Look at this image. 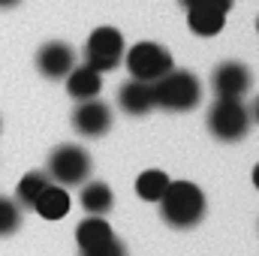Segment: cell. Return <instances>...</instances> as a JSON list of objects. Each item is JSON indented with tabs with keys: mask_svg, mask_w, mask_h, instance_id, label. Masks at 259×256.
I'll list each match as a JSON object with an SVG mask.
<instances>
[{
	"mask_svg": "<svg viewBox=\"0 0 259 256\" xmlns=\"http://www.w3.org/2000/svg\"><path fill=\"white\" fill-rule=\"evenodd\" d=\"M154 84V103L166 112H190L202 100V84L190 69H169Z\"/></svg>",
	"mask_w": 259,
	"mask_h": 256,
	"instance_id": "cell-2",
	"label": "cell"
},
{
	"mask_svg": "<svg viewBox=\"0 0 259 256\" xmlns=\"http://www.w3.org/2000/svg\"><path fill=\"white\" fill-rule=\"evenodd\" d=\"M106 238H112V226L106 223V217L91 214V217H84V220L75 226V241H78L81 250H91V247H97V244L106 241Z\"/></svg>",
	"mask_w": 259,
	"mask_h": 256,
	"instance_id": "cell-15",
	"label": "cell"
},
{
	"mask_svg": "<svg viewBox=\"0 0 259 256\" xmlns=\"http://www.w3.org/2000/svg\"><path fill=\"white\" fill-rule=\"evenodd\" d=\"M18 226H21V208H18V202L0 196V238L12 235Z\"/></svg>",
	"mask_w": 259,
	"mask_h": 256,
	"instance_id": "cell-18",
	"label": "cell"
},
{
	"mask_svg": "<svg viewBox=\"0 0 259 256\" xmlns=\"http://www.w3.org/2000/svg\"><path fill=\"white\" fill-rule=\"evenodd\" d=\"M124 36L121 30L115 27H97L91 36H88V46H84V64H91L97 72H112L115 66L124 61Z\"/></svg>",
	"mask_w": 259,
	"mask_h": 256,
	"instance_id": "cell-6",
	"label": "cell"
},
{
	"mask_svg": "<svg viewBox=\"0 0 259 256\" xmlns=\"http://www.w3.org/2000/svg\"><path fill=\"white\" fill-rule=\"evenodd\" d=\"M72 127L78 136H88V139H100L106 136L112 127V109L103 103V100H81L72 112Z\"/></svg>",
	"mask_w": 259,
	"mask_h": 256,
	"instance_id": "cell-7",
	"label": "cell"
},
{
	"mask_svg": "<svg viewBox=\"0 0 259 256\" xmlns=\"http://www.w3.org/2000/svg\"><path fill=\"white\" fill-rule=\"evenodd\" d=\"M49 184H52V178H49L46 172H27V175L18 181V187H15V196L21 199V205L33 208V202L39 199V193L46 190Z\"/></svg>",
	"mask_w": 259,
	"mask_h": 256,
	"instance_id": "cell-17",
	"label": "cell"
},
{
	"mask_svg": "<svg viewBox=\"0 0 259 256\" xmlns=\"http://www.w3.org/2000/svg\"><path fill=\"white\" fill-rule=\"evenodd\" d=\"M84 256H127V247H124V241L121 238H106V241H100L97 247H91V250H84Z\"/></svg>",
	"mask_w": 259,
	"mask_h": 256,
	"instance_id": "cell-19",
	"label": "cell"
},
{
	"mask_svg": "<svg viewBox=\"0 0 259 256\" xmlns=\"http://www.w3.org/2000/svg\"><path fill=\"white\" fill-rule=\"evenodd\" d=\"M124 61H127L130 75L142 78V81H157L160 75H166L172 69V55L160 42H136V46H130V52H124Z\"/></svg>",
	"mask_w": 259,
	"mask_h": 256,
	"instance_id": "cell-5",
	"label": "cell"
},
{
	"mask_svg": "<svg viewBox=\"0 0 259 256\" xmlns=\"http://www.w3.org/2000/svg\"><path fill=\"white\" fill-rule=\"evenodd\" d=\"M112 205H115V196H112V187L106 181H88L81 187V208L88 214L103 217V214L112 211Z\"/></svg>",
	"mask_w": 259,
	"mask_h": 256,
	"instance_id": "cell-14",
	"label": "cell"
},
{
	"mask_svg": "<svg viewBox=\"0 0 259 256\" xmlns=\"http://www.w3.org/2000/svg\"><path fill=\"white\" fill-rule=\"evenodd\" d=\"M103 88V72H97L91 64H81V66H72L66 72V91L72 100H94Z\"/></svg>",
	"mask_w": 259,
	"mask_h": 256,
	"instance_id": "cell-11",
	"label": "cell"
},
{
	"mask_svg": "<svg viewBox=\"0 0 259 256\" xmlns=\"http://www.w3.org/2000/svg\"><path fill=\"white\" fill-rule=\"evenodd\" d=\"M250 121L259 124V97H256V103H253V109H250Z\"/></svg>",
	"mask_w": 259,
	"mask_h": 256,
	"instance_id": "cell-21",
	"label": "cell"
},
{
	"mask_svg": "<svg viewBox=\"0 0 259 256\" xmlns=\"http://www.w3.org/2000/svg\"><path fill=\"white\" fill-rule=\"evenodd\" d=\"M253 187H256V190H259V163H256V166H253Z\"/></svg>",
	"mask_w": 259,
	"mask_h": 256,
	"instance_id": "cell-23",
	"label": "cell"
},
{
	"mask_svg": "<svg viewBox=\"0 0 259 256\" xmlns=\"http://www.w3.org/2000/svg\"><path fill=\"white\" fill-rule=\"evenodd\" d=\"M118 103L127 115H148L157 103H154V84L142 81V78H130L118 91Z\"/></svg>",
	"mask_w": 259,
	"mask_h": 256,
	"instance_id": "cell-10",
	"label": "cell"
},
{
	"mask_svg": "<svg viewBox=\"0 0 259 256\" xmlns=\"http://www.w3.org/2000/svg\"><path fill=\"white\" fill-rule=\"evenodd\" d=\"M256 30H259V18H256Z\"/></svg>",
	"mask_w": 259,
	"mask_h": 256,
	"instance_id": "cell-24",
	"label": "cell"
},
{
	"mask_svg": "<svg viewBox=\"0 0 259 256\" xmlns=\"http://www.w3.org/2000/svg\"><path fill=\"white\" fill-rule=\"evenodd\" d=\"M208 130L220 142H241L250 133V109L241 100L217 97V103L208 109Z\"/></svg>",
	"mask_w": 259,
	"mask_h": 256,
	"instance_id": "cell-3",
	"label": "cell"
},
{
	"mask_svg": "<svg viewBox=\"0 0 259 256\" xmlns=\"http://www.w3.org/2000/svg\"><path fill=\"white\" fill-rule=\"evenodd\" d=\"M178 3H181L184 9H190V6H214V9H220V12H229L235 0H178Z\"/></svg>",
	"mask_w": 259,
	"mask_h": 256,
	"instance_id": "cell-20",
	"label": "cell"
},
{
	"mask_svg": "<svg viewBox=\"0 0 259 256\" xmlns=\"http://www.w3.org/2000/svg\"><path fill=\"white\" fill-rule=\"evenodd\" d=\"M33 211L39 214V217H46V220H61L69 214V193L61 187V184H49L46 190L39 193V199L33 202Z\"/></svg>",
	"mask_w": 259,
	"mask_h": 256,
	"instance_id": "cell-12",
	"label": "cell"
},
{
	"mask_svg": "<svg viewBox=\"0 0 259 256\" xmlns=\"http://www.w3.org/2000/svg\"><path fill=\"white\" fill-rule=\"evenodd\" d=\"M223 21H226V12L214 9V6H190L187 9V24L190 30L199 36H214L223 30Z\"/></svg>",
	"mask_w": 259,
	"mask_h": 256,
	"instance_id": "cell-13",
	"label": "cell"
},
{
	"mask_svg": "<svg viewBox=\"0 0 259 256\" xmlns=\"http://www.w3.org/2000/svg\"><path fill=\"white\" fill-rule=\"evenodd\" d=\"M21 0H0V9H12V6H18Z\"/></svg>",
	"mask_w": 259,
	"mask_h": 256,
	"instance_id": "cell-22",
	"label": "cell"
},
{
	"mask_svg": "<svg viewBox=\"0 0 259 256\" xmlns=\"http://www.w3.org/2000/svg\"><path fill=\"white\" fill-rule=\"evenodd\" d=\"M160 214L175 229H190L205 217V193L193 181H169L160 196Z\"/></svg>",
	"mask_w": 259,
	"mask_h": 256,
	"instance_id": "cell-1",
	"label": "cell"
},
{
	"mask_svg": "<svg viewBox=\"0 0 259 256\" xmlns=\"http://www.w3.org/2000/svg\"><path fill=\"white\" fill-rule=\"evenodd\" d=\"M169 187V175L160 172V169H145L139 178H136V193L145 199V202H160V196Z\"/></svg>",
	"mask_w": 259,
	"mask_h": 256,
	"instance_id": "cell-16",
	"label": "cell"
},
{
	"mask_svg": "<svg viewBox=\"0 0 259 256\" xmlns=\"http://www.w3.org/2000/svg\"><path fill=\"white\" fill-rule=\"evenodd\" d=\"M211 81H214L217 97L241 100V97L250 91V84H253V72H250L244 64H238V61H226V64H220L217 69H214Z\"/></svg>",
	"mask_w": 259,
	"mask_h": 256,
	"instance_id": "cell-8",
	"label": "cell"
},
{
	"mask_svg": "<svg viewBox=\"0 0 259 256\" xmlns=\"http://www.w3.org/2000/svg\"><path fill=\"white\" fill-rule=\"evenodd\" d=\"M75 66V52L72 46H66L61 39L55 42H46L39 52H36V69L46 75V78H66V72Z\"/></svg>",
	"mask_w": 259,
	"mask_h": 256,
	"instance_id": "cell-9",
	"label": "cell"
},
{
	"mask_svg": "<svg viewBox=\"0 0 259 256\" xmlns=\"http://www.w3.org/2000/svg\"><path fill=\"white\" fill-rule=\"evenodd\" d=\"M91 154L78 145H58L49 157V178L61 187H81V181H88L91 175Z\"/></svg>",
	"mask_w": 259,
	"mask_h": 256,
	"instance_id": "cell-4",
	"label": "cell"
}]
</instances>
